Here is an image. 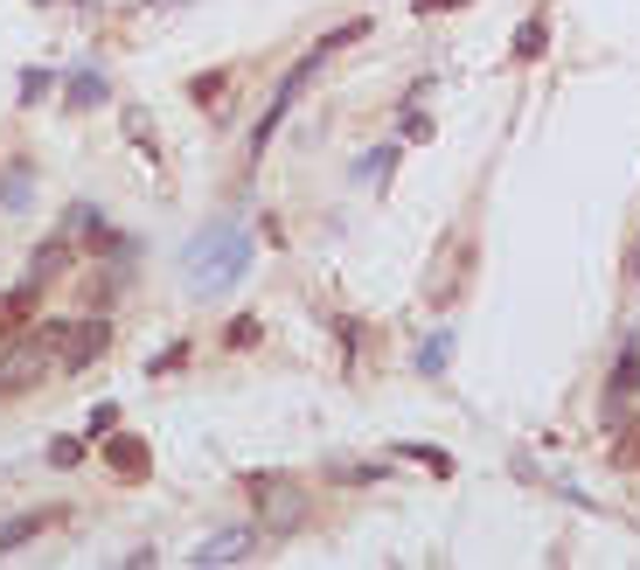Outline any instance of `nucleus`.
I'll return each mask as SVG.
<instances>
[{"mask_svg": "<svg viewBox=\"0 0 640 570\" xmlns=\"http://www.w3.org/2000/svg\"><path fill=\"white\" fill-rule=\"evenodd\" d=\"M35 8H49V0H35Z\"/></svg>", "mask_w": 640, "mask_h": 570, "instance_id": "21", "label": "nucleus"}, {"mask_svg": "<svg viewBox=\"0 0 640 570\" xmlns=\"http://www.w3.org/2000/svg\"><path fill=\"white\" fill-rule=\"evenodd\" d=\"M42 285H49V278H35V272H29V278H21V285H14V293H8V299H0V327H14V320H29V314H35V299H42Z\"/></svg>", "mask_w": 640, "mask_h": 570, "instance_id": "11", "label": "nucleus"}, {"mask_svg": "<svg viewBox=\"0 0 640 570\" xmlns=\"http://www.w3.org/2000/svg\"><path fill=\"white\" fill-rule=\"evenodd\" d=\"M84 431H91V438H105V431H119V404H98Z\"/></svg>", "mask_w": 640, "mask_h": 570, "instance_id": "19", "label": "nucleus"}, {"mask_svg": "<svg viewBox=\"0 0 640 570\" xmlns=\"http://www.w3.org/2000/svg\"><path fill=\"white\" fill-rule=\"evenodd\" d=\"M105 91H112V84H105V70H98V63H77V70H70V105H77V112L105 105Z\"/></svg>", "mask_w": 640, "mask_h": 570, "instance_id": "10", "label": "nucleus"}, {"mask_svg": "<svg viewBox=\"0 0 640 570\" xmlns=\"http://www.w3.org/2000/svg\"><path fill=\"white\" fill-rule=\"evenodd\" d=\"M544 42H550V21H544V14H529V21H522V35H516V57L536 63V57H544Z\"/></svg>", "mask_w": 640, "mask_h": 570, "instance_id": "13", "label": "nucleus"}, {"mask_svg": "<svg viewBox=\"0 0 640 570\" xmlns=\"http://www.w3.org/2000/svg\"><path fill=\"white\" fill-rule=\"evenodd\" d=\"M35 342L57 355V369H91V362L112 348V320L105 314H91V320H42Z\"/></svg>", "mask_w": 640, "mask_h": 570, "instance_id": "3", "label": "nucleus"}, {"mask_svg": "<svg viewBox=\"0 0 640 570\" xmlns=\"http://www.w3.org/2000/svg\"><path fill=\"white\" fill-rule=\"evenodd\" d=\"M84 459V438H49V466H77Z\"/></svg>", "mask_w": 640, "mask_h": 570, "instance_id": "18", "label": "nucleus"}, {"mask_svg": "<svg viewBox=\"0 0 640 570\" xmlns=\"http://www.w3.org/2000/svg\"><path fill=\"white\" fill-rule=\"evenodd\" d=\"M446 355H453V334L439 327V334H431V342L418 348V369H425V376H439V369H446Z\"/></svg>", "mask_w": 640, "mask_h": 570, "instance_id": "15", "label": "nucleus"}, {"mask_svg": "<svg viewBox=\"0 0 640 570\" xmlns=\"http://www.w3.org/2000/svg\"><path fill=\"white\" fill-rule=\"evenodd\" d=\"M251 501H258V529L265 536H299L306 529V487H293L286 474H251Z\"/></svg>", "mask_w": 640, "mask_h": 570, "instance_id": "4", "label": "nucleus"}, {"mask_svg": "<svg viewBox=\"0 0 640 570\" xmlns=\"http://www.w3.org/2000/svg\"><path fill=\"white\" fill-rule=\"evenodd\" d=\"M633 390H640V355L627 348L620 362H612V383H606V418H612V425H620V410L633 404Z\"/></svg>", "mask_w": 640, "mask_h": 570, "instance_id": "7", "label": "nucleus"}, {"mask_svg": "<svg viewBox=\"0 0 640 570\" xmlns=\"http://www.w3.org/2000/svg\"><path fill=\"white\" fill-rule=\"evenodd\" d=\"M390 452H397V459H412V466H431L439 480L453 474V452H439V446H418V438H404V446H390Z\"/></svg>", "mask_w": 640, "mask_h": 570, "instance_id": "12", "label": "nucleus"}, {"mask_svg": "<svg viewBox=\"0 0 640 570\" xmlns=\"http://www.w3.org/2000/svg\"><path fill=\"white\" fill-rule=\"evenodd\" d=\"M49 84H57V77L29 63V70H21V105H42V91H49Z\"/></svg>", "mask_w": 640, "mask_h": 570, "instance_id": "16", "label": "nucleus"}, {"mask_svg": "<svg viewBox=\"0 0 640 570\" xmlns=\"http://www.w3.org/2000/svg\"><path fill=\"white\" fill-rule=\"evenodd\" d=\"M98 446H105V466H112L119 480H140V474H146V438H133V431H105Z\"/></svg>", "mask_w": 640, "mask_h": 570, "instance_id": "6", "label": "nucleus"}, {"mask_svg": "<svg viewBox=\"0 0 640 570\" xmlns=\"http://www.w3.org/2000/svg\"><path fill=\"white\" fill-rule=\"evenodd\" d=\"M35 202V161H8V174H0V210H29Z\"/></svg>", "mask_w": 640, "mask_h": 570, "instance_id": "9", "label": "nucleus"}, {"mask_svg": "<svg viewBox=\"0 0 640 570\" xmlns=\"http://www.w3.org/2000/svg\"><path fill=\"white\" fill-rule=\"evenodd\" d=\"M70 508H29V515H14L8 529H0V550H21V542H35L42 529H57Z\"/></svg>", "mask_w": 640, "mask_h": 570, "instance_id": "8", "label": "nucleus"}, {"mask_svg": "<svg viewBox=\"0 0 640 570\" xmlns=\"http://www.w3.org/2000/svg\"><path fill=\"white\" fill-rule=\"evenodd\" d=\"M327 480H335V487H369V480H383V466H369V459H342V466H327Z\"/></svg>", "mask_w": 640, "mask_h": 570, "instance_id": "14", "label": "nucleus"}, {"mask_svg": "<svg viewBox=\"0 0 640 570\" xmlns=\"http://www.w3.org/2000/svg\"><path fill=\"white\" fill-rule=\"evenodd\" d=\"M182 362H189V342H167L161 355L146 362V376H167V369H182Z\"/></svg>", "mask_w": 640, "mask_h": 570, "instance_id": "17", "label": "nucleus"}, {"mask_svg": "<svg viewBox=\"0 0 640 570\" xmlns=\"http://www.w3.org/2000/svg\"><path fill=\"white\" fill-rule=\"evenodd\" d=\"M355 35H363V21H348V29H342V35H327L321 49H306V57H299V63H293L286 77H278V91H272V105L258 112V133H251V153H265V140L278 133V125H286V112H293V105H299V98H306V84H314V70L327 63V49H335V42H355Z\"/></svg>", "mask_w": 640, "mask_h": 570, "instance_id": "2", "label": "nucleus"}, {"mask_svg": "<svg viewBox=\"0 0 640 570\" xmlns=\"http://www.w3.org/2000/svg\"><path fill=\"white\" fill-rule=\"evenodd\" d=\"M223 84H230L223 70H210V77H195V98H202V105H210V98H223Z\"/></svg>", "mask_w": 640, "mask_h": 570, "instance_id": "20", "label": "nucleus"}, {"mask_svg": "<svg viewBox=\"0 0 640 570\" xmlns=\"http://www.w3.org/2000/svg\"><path fill=\"white\" fill-rule=\"evenodd\" d=\"M182 272H189V285H195L202 299H223L230 285L251 272V237L237 230V216L202 223L195 237H189V251H182Z\"/></svg>", "mask_w": 640, "mask_h": 570, "instance_id": "1", "label": "nucleus"}, {"mask_svg": "<svg viewBox=\"0 0 640 570\" xmlns=\"http://www.w3.org/2000/svg\"><path fill=\"white\" fill-rule=\"evenodd\" d=\"M258 542H265L258 522H237V529H223V536H202V542H195V570H210V563H244Z\"/></svg>", "mask_w": 640, "mask_h": 570, "instance_id": "5", "label": "nucleus"}]
</instances>
